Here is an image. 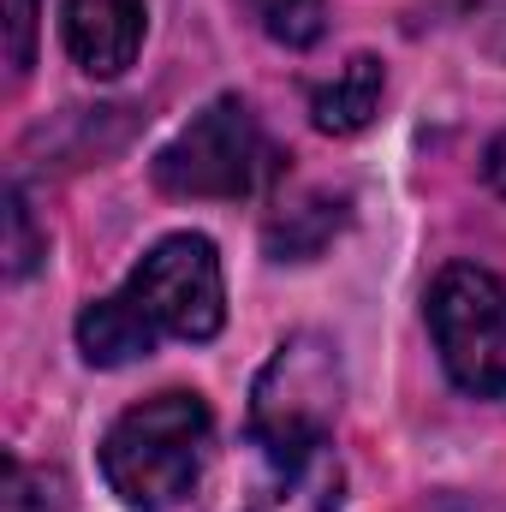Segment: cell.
<instances>
[{"label":"cell","instance_id":"6da1fadb","mask_svg":"<svg viewBox=\"0 0 506 512\" xmlns=\"http://www.w3.org/2000/svg\"><path fill=\"white\" fill-rule=\"evenodd\" d=\"M209 435H215V417L197 393L185 387L149 393L143 405L120 411L114 429L102 435V477L126 507L167 512L197 489Z\"/></svg>","mask_w":506,"mask_h":512},{"label":"cell","instance_id":"9c48e42d","mask_svg":"<svg viewBox=\"0 0 506 512\" xmlns=\"http://www.w3.org/2000/svg\"><path fill=\"white\" fill-rule=\"evenodd\" d=\"M381 84H387V78H381L376 54H352L328 84L310 90V120H316V131H328V137L364 131L381 108Z\"/></svg>","mask_w":506,"mask_h":512},{"label":"cell","instance_id":"52a82bcc","mask_svg":"<svg viewBox=\"0 0 506 512\" xmlns=\"http://www.w3.org/2000/svg\"><path fill=\"white\" fill-rule=\"evenodd\" d=\"M262 477L245 495L239 512H340L346 495V471L334 459V447H310V453H256Z\"/></svg>","mask_w":506,"mask_h":512},{"label":"cell","instance_id":"5b68a950","mask_svg":"<svg viewBox=\"0 0 506 512\" xmlns=\"http://www.w3.org/2000/svg\"><path fill=\"white\" fill-rule=\"evenodd\" d=\"M126 298L149 316L155 334L173 340H215L227 322V280H221V256L203 233H173L161 245H149L143 262L131 268Z\"/></svg>","mask_w":506,"mask_h":512},{"label":"cell","instance_id":"8fae6325","mask_svg":"<svg viewBox=\"0 0 506 512\" xmlns=\"http://www.w3.org/2000/svg\"><path fill=\"white\" fill-rule=\"evenodd\" d=\"M251 12L280 48H310L328 30V6L322 0H251Z\"/></svg>","mask_w":506,"mask_h":512},{"label":"cell","instance_id":"9a60e30c","mask_svg":"<svg viewBox=\"0 0 506 512\" xmlns=\"http://www.w3.org/2000/svg\"><path fill=\"white\" fill-rule=\"evenodd\" d=\"M489 185H495V191L506 197V131L495 137V143H489Z\"/></svg>","mask_w":506,"mask_h":512},{"label":"cell","instance_id":"ba28073f","mask_svg":"<svg viewBox=\"0 0 506 512\" xmlns=\"http://www.w3.org/2000/svg\"><path fill=\"white\" fill-rule=\"evenodd\" d=\"M155 340H161V334L149 328V316L126 298V286L108 292V298H96V304H84V316H78V352H84V364H96V370H120V364L149 358Z\"/></svg>","mask_w":506,"mask_h":512},{"label":"cell","instance_id":"7a4b0ae2","mask_svg":"<svg viewBox=\"0 0 506 512\" xmlns=\"http://www.w3.org/2000/svg\"><path fill=\"white\" fill-rule=\"evenodd\" d=\"M280 161L286 155L268 143V131L256 126L251 108L239 96H221L155 155V185L167 197H227V203H239V197H256L280 173Z\"/></svg>","mask_w":506,"mask_h":512},{"label":"cell","instance_id":"277c9868","mask_svg":"<svg viewBox=\"0 0 506 512\" xmlns=\"http://www.w3.org/2000/svg\"><path fill=\"white\" fill-rule=\"evenodd\" d=\"M429 334L465 393L506 399V274L477 262L441 268L429 286Z\"/></svg>","mask_w":506,"mask_h":512},{"label":"cell","instance_id":"7c38bea8","mask_svg":"<svg viewBox=\"0 0 506 512\" xmlns=\"http://www.w3.org/2000/svg\"><path fill=\"white\" fill-rule=\"evenodd\" d=\"M0 512H66V477L60 471H30V465L6 459Z\"/></svg>","mask_w":506,"mask_h":512},{"label":"cell","instance_id":"4fadbf2b","mask_svg":"<svg viewBox=\"0 0 506 512\" xmlns=\"http://www.w3.org/2000/svg\"><path fill=\"white\" fill-rule=\"evenodd\" d=\"M42 239H36V221H30V203L18 185H6V280H24L36 262H42Z\"/></svg>","mask_w":506,"mask_h":512},{"label":"cell","instance_id":"3957f363","mask_svg":"<svg viewBox=\"0 0 506 512\" xmlns=\"http://www.w3.org/2000/svg\"><path fill=\"white\" fill-rule=\"evenodd\" d=\"M340 352L322 334H292L262 364L251 387V447L256 453H310L328 447V429L340 417Z\"/></svg>","mask_w":506,"mask_h":512},{"label":"cell","instance_id":"30bf717a","mask_svg":"<svg viewBox=\"0 0 506 512\" xmlns=\"http://www.w3.org/2000/svg\"><path fill=\"white\" fill-rule=\"evenodd\" d=\"M340 221H346V203L340 197H298L292 209H280L274 221H268V251L280 256V262H304V256H316L334 233H340Z\"/></svg>","mask_w":506,"mask_h":512},{"label":"cell","instance_id":"8992f818","mask_svg":"<svg viewBox=\"0 0 506 512\" xmlns=\"http://www.w3.org/2000/svg\"><path fill=\"white\" fill-rule=\"evenodd\" d=\"M149 30V0H66L60 36L90 78H120Z\"/></svg>","mask_w":506,"mask_h":512},{"label":"cell","instance_id":"5bb4252c","mask_svg":"<svg viewBox=\"0 0 506 512\" xmlns=\"http://www.w3.org/2000/svg\"><path fill=\"white\" fill-rule=\"evenodd\" d=\"M36 12H42V0H6V66H12V78H24L36 60Z\"/></svg>","mask_w":506,"mask_h":512}]
</instances>
